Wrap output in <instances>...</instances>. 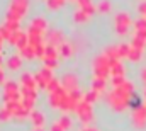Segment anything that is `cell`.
Segmentation results:
<instances>
[{
    "label": "cell",
    "instance_id": "cell-16",
    "mask_svg": "<svg viewBox=\"0 0 146 131\" xmlns=\"http://www.w3.org/2000/svg\"><path fill=\"white\" fill-rule=\"evenodd\" d=\"M145 97H146V92H145Z\"/></svg>",
    "mask_w": 146,
    "mask_h": 131
},
{
    "label": "cell",
    "instance_id": "cell-1",
    "mask_svg": "<svg viewBox=\"0 0 146 131\" xmlns=\"http://www.w3.org/2000/svg\"><path fill=\"white\" fill-rule=\"evenodd\" d=\"M76 114H78V118L83 123H88L92 119V107H90V104L87 100H82L78 104V107H76Z\"/></svg>",
    "mask_w": 146,
    "mask_h": 131
},
{
    "label": "cell",
    "instance_id": "cell-9",
    "mask_svg": "<svg viewBox=\"0 0 146 131\" xmlns=\"http://www.w3.org/2000/svg\"><path fill=\"white\" fill-rule=\"evenodd\" d=\"M95 99H97V92H95V90H92V92L85 94V97H83V100H87L88 104H92V102H95Z\"/></svg>",
    "mask_w": 146,
    "mask_h": 131
},
{
    "label": "cell",
    "instance_id": "cell-6",
    "mask_svg": "<svg viewBox=\"0 0 146 131\" xmlns=\"http://www.w3.org/2000/svg\"><path fill=\"white\" fill-rule=\"evenodd\" d=\"M7 65H9L10 70H17V68L21 66V58H19V56H12V58H9Z\"/></svg>",
    "mask_w": 146,
    "mask_h": 131
},
{
    "label": "cell",
    "instance_id": "cell-4",
    "mask_svg": "<svg viewBox=\"0 0 146 131\" xmlns=\"http://www.w3.org/2000/svg\"><path fill=\"white\" fill-rule=\"evenodd\" d=\"M61 85L65 87V89H68V90H78V80H76V77H73V75H65L63 77V80H61Z\"/></svg>",
    "mask_w": 146,
    "mask_h": 131
},
{
    "label": "cell",
    "instance_id": "cell-10",
    "mask_svg": "<svg viewBox=\"0 0 146 131\" xmlns=\"http://www.w3.org/2000/svg\"><path fill=\"white\" fill-rule=\"evenodd\" d=\"M10 116H12V112H10L9 109H2V111H0V119H2V121H7Z\"/></svg>",
    "mask_w": 146,
    "mask_h": 131
},
{
    "label": "cell",
    "instance_id": "cell-8",
    "mask_svg": "<svg viewBox=\"0 0 146 131\" xmlns=\"http://www.w3.org/2000/svg\"><path fill=\"white\" fill-rule=\"evenodd\" d=\"M58 123H60V124H61V126L65 128V131H66V130H70V128H72V121H70V118H68V116H61Z\"/></svg>",
    "mask_w": 146,
    "mask_h": 131
},
{
    "label": "cell",
    "instance_id": "cell-13",
    "mask_svg": "<svg viewBox=\"0 0 146 131\" xmlns=\"http://www.w3.org/2000/svg\"><path fill=\"white\" fill-rule=\"evenodd\" d=\"M83 131H97L95 128H83Z\"/></svg>",
    "mask_w": 146,
    "mask_h": 131
},
{
    "label": "cell",
    "instance_id": "cell-2",
    "mask_svg": "<svg viewBox=\"0 0 146 131\" xmlns=\"http://www.w3.org/2000/svg\"><path fill=\"white\" fill-rule=\"evenodd\" d=\"M133 121H134V124H136L138 128H143V126H145L146 124V106H141V107H138V109L134 111Z\"/></svg>",
    "mask_w": 146,
    "mask_h": 131
},
{
    "label": "cell",
    "instance_id": "cell-12",
    "mask_svg": "<svg viewBox=\"0 0 146 131\" xmlns=\"http://www.w3.org/2000/svg\"><path fill=\"white\" fill-rule=\"evenodd\" d=\"M100 9H102V10H106V12H107V10H109V9H110L109 2H102V3H100Z\"/></svg>",
    "mask_w": 146,
    "mask_h": 131
},
{
    "label": "cell",
    "instance_id": "cell-3",
    "mask_svg": "<svg viewBox=\"0 0 146 131\" xmlns=\"http://www.w3.org/2000/svg\"><path fill=\"white\" fill-rule=\"evenodd\" d=\"M127 26H129V15L127 14H119L115 17V27H117L119 34L126 33L127 31Z\"/></svg>",
    "mask_w": 146,
    "mask_h": 131
},
{
    "label": "cell",
    "instance_id": "cell-14",
    "mask_svg": "<svg viewBox=\"0 0 146 131\" xmlns=\"http://www.w3.org/2000/svg\"><path fill=\"white\" fill-rule=\"evenodd\" d=\"M141 77H143V80H145V82H146V70H145V72H143V75H141Z\"/></svg>",
    "mask_w": 146,
    "mask_h": 131
},
{
    "label": "cell",
    "instance_id": "cell-15",
    "mask_svg": "<svg viewBox=\"0 0 146 131\" xmlns=\"http://www.w3.org/2000/svg\"><path fill=\"white\" fill-rule=\"evenodd\" d=\"M34 131H44V130H42V128H36Z\"/></svg>",
    "mask_w": 146,
    "mask_h": 131
},
{
    "label": "cell",
    "instance_id": "cell-5",
    "mask_svg": "<svg viewBox=\"0 0 146 131\" xmlns=\"http://www.w3.org/2000/svg\"><path fill=\"white\" fill-rule=\"evenodd\" d=\"M31 119H33V123H34L36 128H42V124H44V118H42L41 112L33 111V112H31Z\"/></svg>",
    "mask_w": 146,
    "mask_h": 131
},
{
    "label": "cell",
    "instance_id": "cell-11",
    "mask_svg": "<svg viewBox=\"0 0 146 131\" xmlns=\"http://www.w3.org/2000/svg\"><path fill=\"white\" fill-rule=\"evenodd\" d=\"M51 131H65V128H63L60 123H54V124H53V128H51Z\"/></svg>",
    "mask_w": 146,
    "mask_h": 131
},
{
    "label": "cell",
    "instance_id": "cell-7",
    "mask_svg": "<svg viewBox=\"0 0 146 131\" xmlns=\"http://www.w3.org/2000/svg\"><path fill=\"white\" fill-rule=\"evenodd\" d=\"M104 87H106V80H104V78H95V82H94V90L99 94L100 90H104Z\"/></svg>",
    "mask_w": 146,
    "mask_h": 131
}]
</instances>
